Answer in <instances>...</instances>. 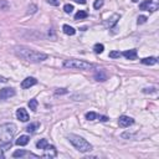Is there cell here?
<instances>
[{"instance_id": "cell-4", "label": "cell", "mask_w": 159, "mask_h": 159, "mask_svg": "<svg viewBox=\"0 0 159 159\" xmlns=\"http://www.w3.org/2000/svg\"><path fill=\"white\" fill-rule=\"evenodd\" d=\"M63 66L66 68H73V70H82V71H87L95 67L93 63L86 62L83 60H76V58H71V60H66L63 62Z\"/></svg>"}, {"instance_id": "cell-33", "label": "cell", "mask_w": 159, "mask_h": 159, "mask_svg": "<svg viewBox=\"0 0 159 159\" xmlns=\"http://www.w3.org/2000/svg\"><path fill=\"white\" fill-rule=\"evenodd\" d=\"M8 80L5 78V77H1V76H0V82H6Z\"/></svg>"}, {"instance_id": "cell-20", "label": "cell", "mask_w": 159, "mask_h": 159, "mask_svg": "<svg viewBox=\"0 0 159 159\" xmlns=\"http://www.w3.org/2000/svg\"><path fill=\"white\" fill-rule=\"evenodd\" d=\"M27 104H29V107H30V109L35 112V111L37 109V104H39V103H37L36 99L32 98V99H30V101H29V103H27Z\"/></svg>"}, {"instance_id": "cell-18", "label": "cell", "mask_w": 159, "mask_h": 159, "mask_svg": "<svg viewBox=\"0 0 159 159\" xmlns=\"http://www.w3.org/2000/svg\"><path fill=\"white\" fill-rule=\"evenodd\" d=\"M87 13L86 11H83V10H80V11H77L76 13V15H75V20H81V19H86L87 17Z\"/></svg>"}, {"instance_id": "cell-15", "label": "cell", "mask_w": 159, "mask_h": 159, "mask_svg": "<svg viewBox=\"0 0 159 159\" xmlns=\"http://www.w3.org/2000/svg\"><path fill=\"white\" fill-rule=\"evenodd\" d=\"M29 139H30V138H29L27 135H20V137L16 139L15 143H16V145L22 147V145H26V144L29 143Z\"/></svg>"}, {"instance_id": "cell-14", "label": "cell", "mask_w": 159, "mask_h": 159, "mask_svg": "<svg viewBox=\"0 0 159 159\" xmlns=\"http://www.w3.org/2000/svg\"><path fill=\"white\" fill-rule=\"evenodd\" d=\"M119 15L118 14H114L113 16H112L111 17V19H108V21L107 22H106V26H107V27H112V26H114L116 24H117V21H118L119 20Z\"/></svg>"}, {"instance_id": "cell-3", "label": "cell", "mask_w": 159, "mask_h": 159, "mask_svg": "<svg viewBox=\"0 0 159 159\" xmlns=\"http://www.w3.org/2000/svg\"><path fill=\"white\" fill-rule=\"evenodd\" d=\"M16 133V126L14 123H5L0 126V144L11 142V139Z\"/></svg>"}, {"instance_id": "cell-7", "label": "cell", "mask_w": 159, "mask_h": 159, "mask_svg": "<svg viewBox=\"0 0 159 159\" xmlns=\"http://www.w3.org/2000/svg\"><path fill=\"white\" fill-rule=\"evenodd\" d=\"M133 123H134V119L131 118V117H127V116H121L118 119V124L122 128H127L129 126H132Z\"/></svg>"}, {"instance_id": "cell-2", "label": "cell", "mask_w": 159, "mask_h": 159, "mask_svg": "<svg viewBox=\"0 0 159 159\" xmlns=\"http://www.w3.org/2000/svg\"><path fill=\"white\" fill-rule=\"evenodd\" d=\"M67 139L70 140V143H71L76 149L82 152V153H87V152L92 150V145L88 143L85 138L80 137V135H77V134H68Z\"/></svg>"}, {"instance_id": "cell-31", "label": "cell", "mask_w": 159, "mask_h": 159, "mask_svg": "<svg viewBox=\"0 0 159 159\" xmlns=\"http://www.w3.org/2000/svg\"><path fill=\"white\" fill-rule=\"evenodd\" d=\"M97 118H99V121H102V122H107L108 121V118L106 116H98Z\"/></svg>"}, {"instance_id": "cell-9", "label": "cell", "mask_w": 159, "mask_h": 159, "mask_svg": "<svg viewBox=\"0 0 159 159\" xmlns=\"http://www.w3.org/2000/svg\"><path fill=\"white\" fill-rule=\"evenodd\" d=\"M13 157L14 158H22V157H32V158H39V155L34 154V153H30V152H26V150H16L13 153Z\"/></svg>"}, {"instance_id": "cell-10", "label": "cell", "mask_w": 159, "mask_h": 159, "mask_svg": "<svg viewBox=\"0 0 159 159\" xmlns=\"http://www.w3.org/2000/svg\"><path fill=\"white\" fill-rule=\"evenodd\" d=\"M16 117L17 119H20L21 122H27L29 121V113L25 108H19L16 111Z\"/></svg>"}, {"instance_id": "cell-17", "label": "cell", "mask_w": 159, "mask_h": 159, "mask_svg": "<svg viewBox=\"0 0 159 159\" xmlns=\"http://www.w3.org/2000/svg\"><path fill=\"white\" fill-rule=\"evenodd\" d=\"M142 63L144 65H149V66H152V65H155L157 63V58L155 57H145V58H142Z\"/></svg>"}, {"instance_id": "cell-32", "label": "cell", "mask_w": 159, "mask_h": 159, "mask_svg": "<svg viewBox=\"0 0 159 159\" xmlns=\"http://www.w3.org/2000/svg\"><path fill=\"white\" fill-rule=\"evenodd\" d=\"M73 1L78 3V4H86V0H73Z\"/></svg>"}, {"instance_id": "cell-26", "label": "cell", "mask_w": 159, "mask_h": 159, "mask_svg": "<svg viewBox=\"0 0 159 159\" xmlns=\"http://www.w3.org/2000/svg\"><path fill=\"white\" fill-rule=\"evenodd\" d=\"M121 56H122V54H121L119 51H111L109 52V57L111 58H118Z\"/></svg>"}, {"instance_id": "cell-11", "label": "cell", "mask_w": 159, "mask_h": 159, "mask_svg": "<svg viewBox=\"0 0 159 159\" xmlns=\"http://www.w3.org/2000/svg\"><path fill=\"white\" fill-rule=\"evenodd\" d=\"M36 83H37L36 78H34V77H26L24 81L21 82V87L22 88H30L31 86L36 85Z\"/></svg>"}, {"instance_id": "cell-28", "label": "cell", "mask_w": 159, "mask_h": 159, "mask_svg": "<svg viewBox=\"0 0 159 159\" xmlns=\"http://www.w3.org/2000/svg\"><path fill=\"white\" fill-rule=\"evenodd\" d=\"M47 3L50 5H54V6H58L60 5V0H47Z\"/></svg>"}, {"instance_id": "cell-24", "label": "cell", "mask_w": 159, "mask_h": 159, "mask_svg": "<svg viewBox=\"0 0 159 159\" xmlns=\"http://www.w3.org/2000/svg\"><path fill=\"white\" fill-rule=\"evenodd\" d=\"M63 10H65V13L66 14H71L72 11H73V5H71V4H66L63 6Z\"/></svg>"}, {"instance_id": "cell-1", "label": "cell", "mask_w": 159, "mask_h": 159, "mask_svg": "<svg viewBox=\"0 0 159 159\" xmlns=\"http://www.w3.org/2000/svg\"><path fill=\"white\" fill-rule=\"evenodd\" d=\"M15 55L27 62H34V63L42 62L45 60H47V57H49L47 54H44L41 51H36L34 49L26 47V46H16Z\"/></svg>"}, {"instance_id": "cell-16", "label": "cell", "mask_w": 159, "mask_h": 159, "mask_svg": "<svg viewBox=\"0 0 159 159\" xmlns=\"http://www.w3.org/2000/svg\"><path fill=\"white\" fill-rule=\"evenodd\" d=\"M62 30H63L65 34L70 35V36H72V35L76 34V30H75L72 26H70V25H63V26H62Z\"/></svg>"}, {"instance_id": "cell-30", "label": "cell", "mask_w": 159, "mask_h": 159, "mask_svg": "<svg viewBox=\"0 0 159 159\" xmlns=\"http://www.w3.org/2000/svg\"><path fill=\"white\" fill-rule=\"evenodd\" d=\"M63 93H67V91L65 88H60V90L56 91V95H63Z\"/></svg>"}, {"instance_id": "cell-5", "label": "cell", "mask_w": 159, "mask_h": 159, "mask_svg": "<svg viewBox=\"0 0 159 159\" xmlns=\"http://www.w3.org/2000/svg\"><path fill=\"white\" fill-rule=\"evenodd\" d=\"M159 8V0H144V1L139 5L140 10H147V11H157Z\"/></svg>"}, {"instance_id": "cell-13", "label": "cell", "mask_w": 159, "mask_h": 159, "mask_svg": "<svg viewBox=\"0 0 159 159\" xmlns=\"http://www.w3.org/2000/svg\"><path fill=\"white\" fill-rule=\"evenodd\" d=\"M95 80H96V81L103 82V81L107 80V73H106L103 70H98V71L95 73Z\"/></svg>"}, {"instance_id": "cell-6", "label": "cell", "mask_w": 159, "mask_h": 159, "mask_svg": "<svg viewBox=\"0 0 159 159\" xmlns=\"http://www.w3.org/2000/svg\"><path fill=\"white\" fill-rule=\"evenodd\" d=\"M15 96V90L11 87H6V88H3L0 90V99H8L10 97Z\"/></svg>"}, {"instance_id": "cell-12", "label": "cell", "mask_w": 159, "mask_h": 159, "mask_svg": "<svg viewBox=\"0 0 159 159\" xmlns=\"http://www.w3.org/2000/svg\"><path fill=\"white\" fill-rule=\"evenodd\" d=\"M123 56H124L126 58H128V60H135L137 58V50H127V51H124L122 54Z\"/></svg>"}, {"instance_id": "cell-25", "label": "cell", "mask_w": 159, "mask_h": 159, "mask_svg": "<svg viewBox=\"0 0 159 159\" xmlns=\"http://www.w3.org/2000/svg\"><path fill=\"white\" fill-rule=\"evenodd\" d=\"M9 9V4L6 0H0V10H6Z\"/></svg>"}, {"instance_id": "cell-23", "label": "cell", "mask_w": 159, "mask_h": 159, "mask_svg": "<svg viewBox=\"0 0 159 159\" xmlns=\"http://www.w3.org/2000/svg\"><path fill=\"white\" fill-rule=\"evenodd\" d=\"M97 117H98V114L95 113V112H87L86 113V119H88V121H93V119H96Z\"/></svg>"}, {"instance_id": "cell-8", "label": "cell", "mask_w": 159, "mask_h": 159, "mask_svg": "<svg viewBox=\"0 0 159 159\" xmlns=\"http://www.w3.org/2000/svg\"><path fill=\"white\" fill-rule=\"evenodd\" d=\"M44 150H45V152H44V154H42L44 158H49V159H51V158H55V157L57 155V150H56V148H55L54 145H47Z\"/></svg>"}, {"instance_id": "cell-34", "label": "cell", "mask_w": 159, "mask_h": 159, "mask_svg": "<svg viewBox=\"0 0 159 159\" xmlns=\"http://www.w3.org/2000/svg\"><path fill=\"white\" fill-rule=\"evenodd\" d=\"M132 1H134V3H137V1H138V0H132Z\"/></svg>"}, {"instance_id": "cell-27", "label": "cell", "mask_w": 159, "mask_h": 159, "mask_svg": "<svg viewBox=\"0 0 159 159\" xmlns=\"http://www.w3.org/2000/svg\"><path fill=\"white\" fill-rule=\"evenodd\" d=\"M103 6V0H96L95 3H93V8L95 9H99Z\"/></svg>"}, {"instance_id": "cell-29", "label": "cell", "mask_w": 159, "mask_h": 159, "mask_svg": "<svg viewBox=\"0 0 159 159\" xmlns=\"http://www.w3.org/2000/svg\"><path fill=\"white\" fill-rule=\"evenodd\" d=\"M145 21H147V17H145V16L142 15V16H139V17H138V24H144Z\"/></svg>"}, {"instance_id": "cell-19", "label": "cell", "mask_w": 159, "mask_h": 159, "mask_svg": "<svg viewBox=\"0 0 159 159\" xmlns=\"http://www.w3.org/2000/svg\"><path fill=\"white\" fill-rule=\"evenodd\" d=\"M47 145H49V143H47V140H46V139H40L39 142L36 143V147L39 149H45Z\"/></svg>"}, {"instance_id": "cell-21", "label": "cell", "mask_w": 159, "mask_h": 159, "mask_svg": "<svg viewBox=\"0 0 159 159\" xmlns=\"http://www.w3.org/2000/svg\"><path fill=\"white\" fill-rule=\"evenodd\" d=\"M93 50H95L96 54H102L103 50H104V46L102 44H96L95 46H93Z\"/></svg>"}, {"instance_id": "cell-22", "label": "cell", "mask_w": 159, "mask_h": 159, "mask_svg": "<svg viewBox=\"0 0 159 159\" xmlns=\"http://www.w3.org/2000/svg\"><path fill=\"white\" fill-rule=\"evenodd\" d=\"M39 123H31V124H29L27 127H26V131L27 132H35L36 131V129L39 128Z\"/></svg>"}]
</instances>
